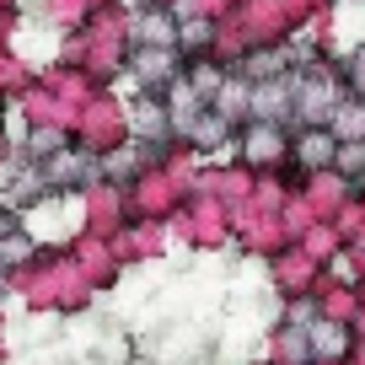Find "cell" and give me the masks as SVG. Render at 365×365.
<instances>
[{
	"instance_id": "6da1fadb",
	"label": "cell",
	"mask_w": 365,
	"mask_h": 365,
	"mask_svg": "<svg viewBox=\"0 0 365 365\" xmlns=\"http://www.w3.org/2000/svg\"><path fill=\"white\" fill-rule=\"evenodd\" d=\"M328 156H333V135H328V129H317V135L301 140V161H312V167H317V161H328Z\"/></svg>"
}]
</instances>
